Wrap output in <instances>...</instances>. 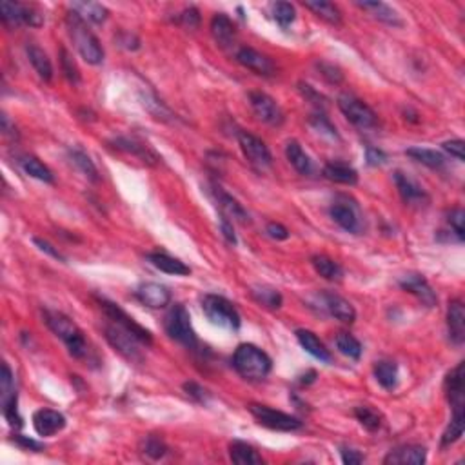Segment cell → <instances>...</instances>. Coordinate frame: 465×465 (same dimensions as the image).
Returning <instances> with one entry per match:
<instances>
[{"instance_id":"6da1fadb","label":"cell","mask_w":465,"mask_h":465,"mask_svg":"<svg viewBox=\"0 0 465 465\" xmlns=\"http://www.w3.org/2000/svg\"><path fill=\"white\" fill-rule=\"evenodd\" d=\"M44 322L46 326L50 327L55 336H58L60 340L66 344L67 351L76 360H84L90 356V345L85 340L84 333L81 331V327L73 322L71 318L66 317L60 311H44Z\"/></svg>"},{"instance_id":"7a4b0ae2","label":"cell","mask_w":465,"mask_h":465,"mask_svg":"<svg viewBox=\"0 0 465 465\" xmlns=\"http://www.w3.org/2000/svg\"><path fill=\"white\" fill-rule=\"evenodd\" d=\"M233 367L237 369L242 378L251 382H260L268 378L273 362L268 356V353H264L256 345L242 344L238 345L235 354H233Z\"/></svg>"},{"instance_id":"3957f363","label":"cell","mask_w":465,"mask_h":465,"mask_svg":"<svg viewBox=\"0 0 465 465\" xmlns=\"http://www.w3.org/2000/svg\"><path fill=\"white\" fill-rule=\"evenodd\" d=\"M67 32L71 36L73 44L78 50L81 57L84 58L85 62L91 64V66H99L104 60V48L100 44V41L95 36V33L91 32L88 24H85L84 18H81L75 11H69L67 13Z\"/></svg>"},{"instance_id":"277c9868","label":"cell","mask_w":465,"mask_h":465,"mask_svg":"<svg viewBox=\"0 0 465 465\" xmlns=\"http://www.w3.org/2000/svg\"><path fill=\"white\" fill-rule=\"evenodd\" d=\"M164 327H166L169 338H173L174 342L186 345L188 349H195L198 345L197 333L191 326V317H189L188 309L183 307L182 304H174L171 307L169 313L166 314Z\"/></svg>"},{"instance_id":"5b68a950","label":"cell","mask_w":465,"mask_h":465,"mask_svg":"<svg viewBox=\"0 0 465 465\" xmlns=\"http://www.w3.org/2000/svg\"><path fill=\"white\" fill-rule=\"evenodd\" d=\"M202 309H204L206 317L209 318L215 326L233 329V331L240 327V313H238L237 307H235L228 298H224V296L206 295L202 298Z\"/></svg>"},{"instance_id":"8992f818","label":"cell","mask_w":465,"mask_h":465,"mask_svg":"<svg viewBox=\"0 0 465 465\" xmlns=\"http://www.w3.org/2000/svg\"><path fill=\"white\" fill-rule=\"evenodd\" d=\"M106 338L115 347V351H118L130 362H140L142 360V349H140L142 342L127 327L109 320V324L106 326Z\"/></svg>"},{"instance_id":"52a82bcc","label":"cell","mask_w":465,"mask_h":465,"mask_svg":"<svg viewBox=\"0 0 465 465\" xmlns=\"http://www.w3.org/2000/svg\"><path fill=\"white\" fill-rule=\"evenodd\" d=\"M249 412L256 418L260 425H264L268 429L273 431H284V433H291V431L302 429V422L295 416L287 415V412L277 411L273 407L262 405V403H249Z\"/></svg>"},{"instance_id":"ba28073f","label":"cell","mask_w":465,"mask_h":465,"mask_svg":"<svg viewBox=\"0 0 465 465\" xmlns=\"http://www.w3.org/2000/svg\"><path fill=\"white\" fill-rule=\"evenodd\" d=\"M338 108L344 116L358 130H371L378 124L376 113L367 106L363 100L356 99L353 95H340L338 97Z\"/></svg>"},{"instance_id":"9c48e42d","label":"cell","mask_w":465,"mask_h":465,"mask_svg":"<svg viewBox=\"0 0 465 465\" xmlns=\"http://www.w3.org/2000/svg\"><path fill=\"white\" fill-rule=\"evenodd\" d=\"M238 144H240L244 157L249 160V164L253 167H256V169L260 171H265L273 166L271 151H269L268 146H265L258 137L247 133V131H240V133H238Z\"/></svg>"},{"instance_id":"30bf717a","label":"cell","mask_w":465,"mask_h":465,"mask_svg":"<svg viewBox=\"0 0 465 465\" xmlns=\"http://www.w3.org/2000/svg\"><path fill=\"white\" fill-rule=\"evenodd\" d=\"M249 104L256 118L264 124L282 125L284 120H286V115H284L282 108L278 106L277 100L264 93V91H251Z\"/></svg>"},{"instance_id":"8fae6325","label":"cell","mask_w":465,"mask_h":465,"mask_svg":"<svg viewBox=\"0 0 465 465\" xmlns=\"http://www.w3.org/2000/svg\"><path fill=\"white\" fill-rule=\"evenodd\" d=\"M0 13H2V20H4L6 26H20V24H26V26L39 27L44 24V17H42L35 8L26 4H20V2H9L4 0L0 4Z\"/></svg>"},{"instance_id":"7c38bea8","label":"cell","mask_w":465,"mask_h":465,"mask_svg":"<svg viewBox=\"0 0 465 465\" xmlns=\"http://www.w3.org/2000/svg\"><path fill=\"white\" fill-rule=\"evenodd\" d=\"M237 62L260 76H273L275 73H277V66H275L273 60L265 57L264 53H260V51L249 48V46L240 48V50L237 51Z\"/></svg>"},{"instance_id":"4fadbf2b","label":"cell","mask_w":465,"mask_h":465,"mask_svg":"<svg viewBox=\"0 0 465 465\" xmlns=\"http://www.w3.org/2000/svg\"><path fill=\"white\" fill-rule=\"evenodd\" d=\"M400 287H402L403 291H407V293L415 295L416 298L420 300L422 304L427 305V307H434V305L438 304V296H436L431 284L427 282L422 275H405V277L400 278Z\"/></svg>"},{"instance_id":"5bb4252c","label":"cell","mask_w":465,"mask_h":465,"mask_svg":"<svg viewBox=\"0 0 465 465\" xmlns=\"http://www.w3.org/2000/svg\"><path fill=\"white\" fill-rule=\"evenodd\" d=\"M100 307L104 309V313H106V317H108L109 320H113V322H116V324H120V326L127 327L130 331H133L134 335L139 336L140 342H142V344H148V345L151 344V342H153L151 333H149L148 329H144V327L140 326V324L134 322L133 318H131L127 313H124V311H122V309L118 307V305L111 304V302H108V300H100Z\"/></svg>"},{"instance_id":"9a60e30c","label":"cell","mask_w":465,"mask_h":465,"mask_svg":"<svg viewBox=\"0 0 465 465\" xmlns=\"http://www.w3.org/2000/svg\"><path fill=\"white\" fill-rule=\"evenodd\" d=\"M393 179L394 183H396L400 197H402V200L405 202L407 206H425V204L429 202V197H427V193L424 191V188L418 186L411 176H407L402 171H396Z\"/></svg>"},{"instance_id":"2e32d148","label":"cell","mask_w":465,"mask_h":465,"mask_svg":"<svg viewBox=\"0 0 465 465\" xmlns=\"http://www.w3.org/2000/svg\"><path fill=\"white\" fill-rule=\"evenodd\" d=\"M213 197H215L218 209L222 211V218L229 220V222H240V224H247V222H249L247 211L242 207V204L237 198H233L224 189L213 188Z\"/></svg>"},{"instance_id":"e0dca14e","label":"cell","mask_w":465,"mask_h":465,"mask_svg":"<svg viewBox=\"0 0 465 465\" xmlns=\"http://www.w3.org/2000/svg\"><path fill=\"white\" fill-rule=\"evenodd\" d=\"M33 427L39 436H53L66 427V418L62 412L53 409H39L33 415Z\"/></svg>"},{"instance_id":"ac0fdd59","label":"cell","mask_w":465,"mask_h":465,"mask_svg":"<svg viewBox=\"0 0 465 465\" xmlns=\"http://www.w3.org/2000/svg\"><path fill=\"white\" fill-rule=\"evenodd\" d=\"M322 300V307L326 309L327 313L335 317L336 320H340L344 324H353L356 320V311L347 300L342 298L340 295H335V293H322L320 295Z\"/></svg>"},{"instance_id":"d6986e66","label":"cell","mask_w":465,"mask_h":465,"mask_svg":"<svg viewBox=\"0 0 465 465\" xmlns=\"http://www.w3.org/2000/svg\"><path fill=\"white\" fill-rule=\"evenodd\" d=\"M113 144H115L116 149H120V151L127 153V155H133L139 160H142L144 164H151V166L160 164V157L149 148L148 144L139 142V140L134 139H127V137H118V139L113 140Z\"/></svg>"},{"instance_id":"ffe728a7","label":"cell","mask_w":465,"mask_h":465,"mask_svg":"<svg viewBox=\"0 0 465 465\" xmlns=\"http://www.w3.org/2000/svg\"><path fill=\"white\" fill-rule=\"evenodd\" d=\"M137 298L142 302L144 305H148L151 309H162L166 307L171 302V291L166 286L155 282L142 284L137 289Z\"/></svg>"},{"instance_id":"44dd1931","label":"cell","mask_w":465,"mask_h":465,"mask_svg":"<svg viewBox=\"0 0 465 465\" xmlns=\"http://www.w3.org/2000/svg\"><path fill=\"white\" fill-rule=\"evenodd\" d=\"M427 460V451L422 445H402L384 458L387 465H422Z\"/></svg>"},{"instance_id":"7402d4cb","label":"cell","mask_w":465,"mask_h":465,"mask_svg":"<svg viewBox=\"0 0 465 465\" xmlns=\"http://www.w3.org/2000/svg\"><path fill=\"white\" fill-rule=\"evenodd\" d=\"M447 329L449 338L454 345L465 342V307L460 300H452L447 309Z\"/></svg>"},{"instance_id":"603a6c76","label":"cell","mask_w":465,"mask_h":465,"mask_svg":"<svg viewBox=\"0 0 465 465\" xmlns=\"http://www.w3.org/2000/svg\"><path fill=\"white\" fill-rule=\"evenodd\" d=\"M331 213V218L335 220L336 224L340 225L342 229H345L347 233H360L362 224H360V218H358V213L353 206H347L345 202H335L329 209Z\"/></svg>"},{"instance_id":"cb8c5ba5","label":"cell","mask_w":465,"mask_h":465,"mask_svg":"<svg viewBox=\"0 0 465 465\" xmlns=\"http://www.w3.org/2000/svg\"><path fill=\"white\" fill-rule=\"evenodd\" d=\"M296 340L305 349V353H309L311 356L320 360V362L329 363L333 360L329 349L324 345V342L320 340L313 331H309V329H296Z\"/></svg>"},{"instance_id":"d4e9b609","label":"cell","mask_w":465,"mask_h":465,"mask_svg":"<svg viewBox=\"0 0 465 465\" xmlns=\"http://www.w3.org/2000/svg\"><path fill=\"white\" fill-rule=\"evenodd\" d=\"M211 35L222 48L233 46L237 32H235V24L231 22V18L224 13H216L211 20Z\"/></svg>"},{"instance_id":"484cf974","label":"cell","mask_w":465,"mask_h":465,"mask_svg":"<svg viewBox=\"0 0 465 465\" xmlns=\"http://www.w3.org/2000/svg\"><path fill=\"white\" fill-rule=\"evenodd\" d=\"M149 264L153 268L160 269L167 275H174V277H188L191 273V269L188 265L180 262L179 258H173V256L166 255V253H149L148 255Z\"/></svg>"},{"instance_id":"4316f807","label":"cell","mask_w":465,"mask_h":465,"mask_svg":"<svg viewBox=\"0 0 465 465\" xmlns=\"http://www.w3.org/2000/svg\"><path fill=\"white\" fill-rule=\"evenodd\" d=\"M356 6L358 8H362L363 11H369L376 20H380V22L387 24V26H394V27L403 26L400 15L396 13L391 6L384 4V2H356Z\"/></svg>"},{"instance_id":"83f0119b","label":"cell","mask_w":465,"mask_h":465,"mask_svg":"<svg viewBox=\"0 0 465 465\" xmlns=\"http://www.w3.org/2000/svg\"><path fill=\"white\" fill-rule=\"evenodd\" d=\"M229 458L237 465H262L264 460L260 457L256 449L246 442H231L229 445Z\"/></svg>"},{"instance_id":"f1b7e54d","label":"cell","mask_w":465,"mask_h":465,"mask_svg":"<svg viewBox=\"0 0 465 465\" xmlns=\"http://www.w3.org/2000/svg\"><path fill=\"white\" fill-rule=\"evenodd\" d=\"M324 176L327 180H331L335 183H342V186H354L358 183V173L347 164L342 162H331L324 167Z\"/></svg>"},{"instance_id":"f546056e","label":"cell","mask_w":465,"mask_h":465,"mask_svg":"<svg viewBox=\"0 0 465 465\" xmlns=\"http://www.w3.org/2000/svg\"><path fill=\"white\" fill-rule=\"evenodd\" d=\"M445 393L451 405L464 403V363H458L445 378Z\"/></svg>"},{"instance_id":"4dcf8cb0","label":"cell","mask_w":465,"mask_h":465,"mask_svg":"<svg viewBox=\"0 0 465 465\" xmlns=\"http://www.w3.org/2000/svg\"><path fill=\"white\" fill-rule=\"evenodd\" d=\"M286 157L287 160L291 162V166L295 167L300 174L305 176V174L313 173V162H311L307 153L302 149V146H300L296 140H289V142H287Z\"/></svg>"},{"instance_id":"1f68e13d","label":"cell","mask_w":465,"mask_h":465,"mask_svg":"<svg viewBox=\"0 0 465 465\" xmlns=\"http://www.w3.org/2000/svg\"><path fill=\"white\" fill-rule=\"evenodd\" d=\"M26 53L32 66L35 67V71L39 73V76H41L42 81L50 82L53 78V66H51V60L44 53V50H41L36 44H29L26 48Z\"/></svg>"},{"instance_id":"d6a6232c","label":"cell","mask_w":465,"mask_h":465,"mask_svg":"<svg viewBox=\"0 0 465 465\" xmlns=\"http://www.w3.org/2000/svg\"><path fill=\"white\" fill-rule=\"evenodd\" d=\"M311 264H313L314 271L322 278H326V280L338 282V280H342V277H344L342 265L326 255H314L313 258H311Z\"/></svg>"},{"instance_id":"836d02e7","label":"cell","mask_w":465,"mask_h":465,"mask_svg":"<svg viewBox=\"0 0 465 465\" xmlns=\"http://www.w3.org/2000/svg\"><path fill=\"white\" fill-rule=\"evenodd\" d=\"M18 166L22 167V171L26 174H29L32 179H36L41 180V182H46V183H51L55 180L53 173H51V169L46 164H42L39 158L35 157H29V155H26V157H20L18 158Z\"/></svg>"},{"instance_id":"e575fe53","label":"cell","mask_w":465,"mask_h":465,"mask_svg":"<svg viewBox=\"0 0 465 465\" xmlns=\"http://www.w3.org/2000/svg\"><path fill=\"white\" fill-rule=\"evenodd\" d=\"M376 382L387 391H393L398 385V366L389 360H380L375 366Z\"/></svg>"},{"instance_id":"d590c367","label":"cell","mask_w":465,"mask_h":465,"mask_svg":"<svg viewBox=\"0 0 465 465\" xmlns=\"http://www.w3.org/2000/svg\"><path fill=\"white\" fill-rule=\"evenodd\" d=\"M71 11H75L84 20H90V22L95 24L106 22V18H108V9L99 2H73Z\"/></svg>"},{"instance_id":"8d00e7d4","label":"cell","mask_w":465,"mask_h":465,"mask_svg":"<svg viewBox=\"0 0 465 465\" xmlns=\"http://www.w3.org/2000/svg\"><path fill=\"white\" fill-rule=\"evenodd\" d=\"M407 157H411L412 160L420 162L424 166L431 167V169H442L445 166V157L442 153L434 151V149H425V148H409L405 151Z\"/></svg>"},{"instance_id":"74e56055","label":"cell","mask_w":465,"mask_h":465,"mask_svg":"<svg viewBox=\"0 0 465 465\" xmlns=\"http://www.w3.org/2000/svg\"><path fill=\"white\" fill-rule=\"evenodd\" d=\"M304 6L307 9H311L314 15H318L320 18H324L326 22H329V24L342 22L340 9L336 8L333 2H327V0H309V2H304Z\"/></svg>"},{"instance_id":"f35d334b","label":"cell","mask_w":465,"mask_h":465,"mask_svg":"<svg viewBox=\"0 0 465 465\" xmlns=\"http://www.w3.org/2000/svg\"><path fill=\"white\" fill-rule=\"evenodd\" d=\"M465 427V416H464V403L461 405H452V418L451 424H449L447 431L443 433L442 443L443 445H451L457 440H460V436L464 434Z\"/></svg>"},{"instance_id":"ab89813d","label":"cell","mask_w":465,"mask_h":465,"mask_svg":"<svg viewBox=\"0 0 465 465\" xmlns=\"http://www.w3.org/2000/svg\"><path fill=\"white\" fill-rule=\"evenodd\" d=\"M251 296L258 302L260 305H264L268 309H280L282 307V295L280 291L269 286H256L251 289Z\"/></svg>"},{"instance_id":"60d3db41","label":"cell","mask_w":465,"mask_h":465,"mask_svg":"<svg viewBox=\"0 0 465 465\" xmlns=\"http://www.w3.org/2000/svg\"><path fill=\"white\" fill-rule=\"evenodd\" d=\"M336 347L342 354L353 358V360H358L362 356V344L351 333H338L336 335Z\"/></svg>"},{"instance_id":"b9f144b4","label":"cell","mask_w":465,"mask_h":465,"mask_svg":"<svg viewBox=\"0 0 465 465\" xmlns=\"http://www.w3.org/2000/svg\"><path fill=\"white\" fill-rule=\"evenodd\" d=\"M354 416H356V420L360 422L362 427H366L367 431H378L382 425V415L378 411H375L373 407L367 405H360L354 409Z\"/></svg>"},{"instance_id":"7bdbcfd3","label":"cell","mask_w":465,"mask_h":465,"mask_svg":"<svg viewBox=\"0 0 465 465\" xmlns=\"http://www.w3.org/2000/svg\"><path fill=\"white\" fill-rule=\"evenodd\" d=\"M69 158H71V162L76 166V169H81L88 179L93 180V182L99 180V171H97L91 158L88 157L84 151H81V149H71V151H69Z\"/></svg>"},{"instance_id":"ee69618b","label":"cell","mask_w":465,"mask_h":465,"mask_svg":"<svg viewBox=\"0 0 465 465\" xmlns=\"http://www.w3.org/2000/svg\"><path fill=\"white\" fill-rule=\"evenodd\" d=\"M271 13H273V18L282 27L291 26L296 18L295 6L289 4V2H275V4L271 6Z\"/></svg>"},{"instance_id":"f6af8a7d","label":"cell","mask_w":465,"mask_h":465,"mask_svg":"<svg viewBox=\"0 0 465 465\" xmlns=\"http://www.w3.org/2000/svg\"><path fill=\"white\" fill-rule=\"evenodd\" d=\"M142 452L153 460H160L167 454V445L157 436H146L142 440Z\"/></svg>"},{"instance_id":"bcb514c9","label":"cell","mask_w":465,"mask_h":465,"mask_svg":"<svg viewBox=\"0 0 465 465\" xmlns=\"http://www.w3.org/2000/svg\"><path fill=\"white\" fill-rule=\"evenodd\" d=\"M60 64H62V71L67 81L71 84H78L81 82V71H78V67H76V64L73 62V58L69 57L66 50H60Z\"/></svg>"},{"instance_id":"7dc6e473","label":"cell","mask_w":465,"mask_h":465,"mask_svg":"<svg viewBox=\"0 0 465 465\" xmlns=\"http://www.w3.org/2000/svg\"><path fill=\"white\" fill-rule=\"evenodd\" d=\"M449 220V225L452 228V231L457 233L458 240H464L465 238V229H464V222H465V213L464 209H460V207H457V209H452L451 213H449L447 216Z\"/></svg>"},{"instance_id":"c3c4849f","label":"cell","mask_w":465,"mask_h":465,"mask_svg":"<svg viewBox=\"0 0 465 465\" xmlns=\"http://www.w3.org/2000/svg\"><path fill=\"white\" fill-rule=\"evenodd\" d=\"M179 24H182L186 29H197L200 26V13L197 8H186L182 13L179 15Z\"/></svg>"},{"instance_id":"681fc988","label":"cell","mask_w":465,"mask_h":465,"mask_svg":"<svg viewBox=\"0 0 465 465\" xmlns=\"http://www.w3.org/2000/svg\"><path fill=\"white\" fill-rule=\"evenodd\" d=\"M317 66H318V69H320V73H322L327 81L331 82V84H338V82H342V78H344V75H342L340 69H338L336 66H333V64L318 62Z\"/></svg>"},{"instance_id":"f907efd6","label":"cell","mask_w":465,"mask_h":465,"mask_svg":"<svg viewBox=\"0 0 465 465\" xmlns=\"http://www.w3.org/2000/svg\"><path fill=\"white\" fill-rule=\"evenodd\" d=\"M183 391L188 393V396H191V398H195L197 402H207V391L204 389V387H200L198 384H195V382H188V384H183Z\"/></svg>"},{"instance_id":"816d5d0a","label":"cell","mask_w":465,"mask_h":465,"mask_svg":"<svg viewBox=\"0 0 465 465\" xmlns=\"http://www.w3.org/2000/svg\"><path fill=\"white\" fill-rule=\"evenodd\" d=\"M464 148H465V144H464V140H460V139L443 142V149H445L451 157H454L457 160H460V162H464V158H465Z\"/></svg>"},{"instance_id":"f5cc1de1","label":"cell","mask_w":465,"mask_h":465,"mask_svg":"<svg viewBox=\"0 0 465 465\" xmlns=\"http://www.w3.org/2000/svg\"><path fill=\"white\" fill-rule=\"evenodd\" d=\"M300 91H302V93H304L305 99L311 100V102H313L314 106H317V108H324V106H326V104H324V102H326V99H324V97L320 93H317V91H314L313 88H311V85L300 84Z\"/></svg>"},{"instance_id":"db71d44e","label":"cell","mask_w":465,"mask_h":465,"mask_svg":"<svg viewBox=\"0 0 465 465\" xmlns=\"http://www.w3.org/2000/svg\"><path fill=\"white\" fill-rule=\"evenodd\" d=\"M13 440L18 443V445H20V447L27 449V451H35V452L44 451V443L36 442V440L27 438V436H22V434H17Z\"/></svg>"},{"instance_id":"11a10c76","label":"cell","mask_w":465,"mask_h":465,"mask_svg":"<svg viewBox=\"0 0 465 465\" xmlns=\"http://www.w3.org/2000/svg\"><path fill=\"white\" fill-rule=\"evenodd\" d=\"M33 242H35V246H39V249H41V251L48 253V255L53 256V258L60 260V262H66V256H64L58 249H55V247L51 246L48 240H42V238H33Z\"/></svg>"},{"instance_id":"9f6ffc18","label":"cell","mask_w":465,"mask_h":465,"mask_svg":"<svg viewBox=\"0 0 465 465\" xmlns=\"http://www.w3.org/2000/svg\"><path fill=\"white\" fill-rule=\"evenodd\" d=\"M340 454H342V461H344L345 465H356V464H362L363 461L362 452L354 451V449L342 447Z\"/></svg>"},{"instance_id":"6f0895ef","label":"cell","mask_w":465,"mask_h":465,"mask_svg":"<svg viewBox=\"0 0 465 465\" xmlns=\"http://www.w3.org/2000/svg\"><path fill=\"white\" fill-rule=\"evenodd\" d=\"M311 122H313V125L317 127V130L320 131H326V133H329L331 137H336V130L331 125V122L327 120L326 116L320 113V115H314L313 118H311Z\"/></svg>"},{"instance_id":"680465c9","label":"cell","mask_w":465,"mask_h":465,"mask_svg":"<svg viewBox=\"0 0 465 465\" xmlns=\"http://www.w3.org/2000/svg\"><path fill=\"white\" fill-rule=\"evenodd\" d=\"M268 235L271 238H275V240H287V238H289V231H287L282 224H277V222L268 224Z\"/></svg>"},{"instance_id":"91938a15","label":"cell","mask_w":465,"mask_h":465,"mask_svg":"<svg viewBox=\"0 0 465 465\" xmlns=\"http://www.w3.org/2000/svg\"><path fill=\"white\" fill-rule=\"evenodd\" d=\"M366 157H367V162L371 164V166H378V164H384L385 162V153L380 151V149L376 148H367L366 149Z\"/></svg>"},{"instance_id":"94428289","label":"cell","mask_w":465,"mask_h":465,"mask_svg":"<svg viewBox=\"0 0 465 465\" xmlns=\"http://www.w3.org/2000/svg\"><path fill=\"white\" fill-rule=\"evenodd\" d=\"M220 229H222L225 240H228L229 244H237V237H235V231H233V222L222 218V222H220Z\"/></svg>"},{"instance_id":"6125c7cd","label":"cell","mask_w":465,"mask_h":465,"mask_svg":"<svg viewBox=\"0 0 465 465\" xmlns=\"http://www.w3.org/2000/svg\"><path fill=\"white\" fill-rule=\"evenodd\" d=\"M120 36H122V39H125V41H120L124 48H127V50H139L140 42H139V39H137V36L130 35V33H122Z\"/></svg>"},{"instance_id":"be15d7a7","label":"cell","mask_w":465,"mask_h":465,"mask_svg":"<svg viewBox=\"0 0 465 465\" xmlns=\"http://www.w3.org/2000/svg\"><path fill=\"white\" fill-rule=\"evenodd\" d=\"M314 378H317V373H314V371H309L307 375L300 376V384H304V385L313 384V382H314Z\"/></svg>"}]
</instances>
